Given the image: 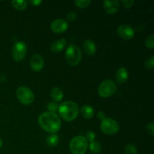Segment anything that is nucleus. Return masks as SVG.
Listing matches in <instances>:
<instances>
[{
    "mask_svg": "<svg viewBox=\"0 0 154 154\" xmlns=\"http://www.w3.org/2000/svg\"><path fill=\"white\" fill-rule=\"evenodd\" d=\"M51 97L52 100L54 102L57 103V102H62L64 96V93H63V90L60 88V87H54L52 90H51Z\"/></svg>",
    "mask_w": 154,
    "mask_h": 154,
    "instance_id": "obj_16",
    "label": "nucleus"
},
{
    "mask_svg": "<svg viewBox=\"0 0 154 154\" xmlns=\"http://www.w3.org/2000/svg\"><path fill=\"white\" fill-rule=\"evenodd\" d=\"M104 10L108 14H115L120 8V2L117 0H105L103 2Z\"/></svg>",
    "mask_w": 154,
    "mask_h": 154,
    "instance_id": "obj_11",
    "label": "nucleus"
},
{
    "mask_svg": "<svg viewBox=\"0 0 154 154\" xmlns=\"http://www.w3.org/2000/svg\"><path fill=\"white\" fill-rule=\"evenodd\" d=\"M2 145H3V141L1 139V138H0V148L2 147Z\"/></svg>",
    "mask_w": 154,
    "mask_h": 154,
    "instance_id": "obj_32",
    "label": "nucleus"
},
{
    "mask_svg": "<svg viewBox=\"0 0 154 154\" xmlns=\"http://www.w3.org/2000/svg\"><path fill=\"white\" fill-rule=\"evenodd\" d=\"M81 114L85 119H91L94 116V109L90 105H84L81 109Z\"/></svg>",
    "mask_w": 154,
    "mask_h": 154,
    "instance_id": "obj_17",
    "label": "nucleus"
},
{
    "mask_svg": "<svg viewBox=\"0 0 154 154\" xmlns=\"http://www.w3.org/2000/svg\"><path fill=\"white\" fill-rule=\"evenodd\" d=\"M27 53V45L25 42H14L12 48V58L17 63L23 61L26 57Z\"/></svg>",
    "mask_w": 154,
    "mask_h": 154,
    "instance_id": "obj_7",
    "label": "nucleus"
},
{
    "mask_svg": "<svg viewBox=\"0 0 154 154\" xmlns=\"http://www.w3.org/2000/svg\"><path fill=\"white\" fill-rule=\"evenodd\" d=\"M83 50L88 56H94L96 52V45L92 40H85L83 43Z\"/></svg>",
    "mask_w": 154,
    "mask_h": 154,
    "instance_id": "obj_13",
    "label": "nucleus"
},
{
    "mask_svg": "<svg viewBox=\"0 0 154 154\" xmlns=\"http://www.w3.org/2000/svg\"><path fill=\"white\" fill-rule=\"evenodd\" d=\"M59 136L56 134H51L49 136H48L46 139V144H48V147H54L56 146H57V144H59Z\"/></svg>",
    "mask_w": 154,
    "mask_h": 154,
    "instance_id": "obj_19",
    "label": "nucleus"
},
{
    "mask_svg": "<svg viewBox=\"0 0 154 154\" xmlns=\"http://www.w3.org/2000/svg\"><path fill=\"white\" fill-rule=\"evenodd\" d=\"M67 42L65 38L59 39V40L54 41L52 44L51 45L50 49L52 52L54 53H59L60 51H63L66 46Z\"/></svg>",
    "mask_w": 154,
    "mask_h": 154,
    "instance_id": "obj_15",
    "label": "nucleus"
},
{
    "mask_svg": "<svg viewBox=\"0 0 154 154\" xmlns=\"http://www.w3.org/2000/svg\"><path fill=\"white\" fill-rule=\"evenodd\" d=\"M144 66H145L146 69H152L154 67V57L153 55L150 57L149 59H147V60L144 63Z\"/></svg>",
    "mask_w": 154,
    "mask_h": 154,
    "instance_id": "obj_25",
    "label": "nucleus"
},
{
    "mask_svg": "<svg viewBox=\"0 0 154 154\" xmlns=\"http://www.w3.org/2000/svg\"><path fill=\"white\" fill-rule=\"evenodd\" d=\"M92 3L91 0H75V4L79 8H85L90 6Z\"/></svg>",
    "mask_w": 154,
    "mask_h": 154,
    "instance_id": "obj_21",
    "label": "nucleus"
},
{
    "mask_svg": "<svg viewBox=\"0 0 154 154\" xmlns=\"http://www.w3.org/2000/svg\"><path fill=\"white\" fill-rule=\"evenodd\" d=\"M97 117L99 119V120H105V118H106V115H105V112H104V111H99V112H98Z\"/></svg>",
    "mask_w": 154,
    "mask_h": 154,
    "instance_id": "obj_30",
    "label": "nucleus"
},
{
    "mask_svg": "<svg viewBox=\"0 0 154 154\" xmlns=\"http://www.w3.org/2000/svg\"><path fill=\"white\" fill-rule=\"evenodd\" d=\"M77 17V14L75 11H70L66 14V19L68 20L74 21Z\"/></svg>",
    "mask_w": 154,
    "mask_h": 154,
    "instance_id": "obj_28",
    "label": "nucleus"
},
{
    "mask_svg": "<svg viewBox=\"0 0 154 154\" xmlns=\"http://www.w3.org/2000/svg\"><path fill=\"white\" fill-rule=\"evenodd\" d=\"M29 2L25 0H14L11 2V5L14 8L18 11H23L28 6Z\"/></svg>",
    "mask_w": 154,
    "mask_h": 154,
    "instance_id": "obj_18",
    "label": "nucleus"
},
{
    "mask_svg": "<svg viewBox=\"0 0 154 154\" xmlns=\"http://www.w3.org/2000/svg\"><path fill=\"white\" fill-rule=\"evenodd\" d=\"M45 66V61L43 57L39 54H35L32 57L30 60V67L35 72H38L42 70Z\"/></svg>",
    "mask_w": 154,
    "mask_h": 154,
    "instance_id": "obj_12",
    "label": "nucleus"
},
{
    "mask_svg": "<svg viewBox=\"0 0 154 154\" xmlns=\"http://www.w3.org/2000/svg\"><path fill=\"white\" fill-rule=\"evenodd\" d=\"M42 2L40 1V0H34V1H30L29 3L31 5H32L34 6H38L39 5L42 4Z\"/></svg>",
    "mask_w": 154,
    "mask_h": 154,
    "instance_id": "obj_31",
    "label": "nucleus"
},
{
    "mask_svg": "<svg viewBox=\"0 0 154 154\" xmlns=\"http://www.w3.org/2000/svg\"><path fill=\"white\" fill-rule=\"evenodd\" d=\"M96 134H95L94 132H93V131H88V132H87V134H86V139L87 140V141H90V142H91V141H95L96 140Z\"/></svg>",
    "mask_w": 154,
    "mask_h": 154,
    "instance_id": "obj_26",
    "label": "nucleus"
},
{
    "mask_svg": "<svg viewBox=\"0 0 154 154\" xmlns=\"http://www.w3.org/2000/svg\"><path fill=\"white\" fill-rule=\"evenodd\" d=\"M124 152L125 154H138L136 147L132 144H126L124 149Z\"/></svg>",
    "mask_w": 154,
    "mask_h": 154,
    "instance_id": "obj_22",
    "label": "nucleus"
},
{
    "mask_svg": "<svg viewBox=\"0 0 154 154\" xmlns=\"http://www.w3.org/2000/svg\"><path fill=\"white\" fill-rule=\"evenodd\" d=\"M58 112L63 120L71 122L75 120L78 116L79 108L73 101H66L59 105Z\"/></svg>",
    "mask_w": 154,
    "mask_h": 154,
    "instance_id": "obj_2",
    "label": "nucleus"
},
{
    "mask_svg": "<svg viewBox=\"0 0 154 154\" xmlns=\"http://www.w3.org/2000/svg\"><path fill=\"white\" fill-rule=\"evenodd\" d=\"M39 126L42 129L51 134H56L61 128V120L56 113L44 112L38 119Z\"/></svg>",
    "mask_w": 154,
    "mask_h": 154,
    "instance_id": "obj_1",
    "label": "nucleus"
},
{
    "mask_svg": "<svg viewBox=\"0 0 154 154\" xmlns=\"http://www.w3.org/2000/svg\"><path fill=\"white\" fill-rule=\"evenodd\" d=\"M82 58L81 48L76 45H70L66 51V60L72 66H78Z\"/></svg>",
    "mask_w": 154,
    "mask_h": 154,
    "instance_id": "obj_4",
    "label": "nucleus"
},
{
    "mask_svg": "<svg viewBox=\"0 0 154 154\" xmlns=\"http://www.w3.org/2000/svg\"><path fill=\"white\" fill-rule=\"evenodd\" d=\"M69 28V23L64 19H57L51 24V29L53 32L61 34L65 32Z\"/></svg>",
    "mask_w": 154,
    "mask_h": 154,
    "instance_id": "obj_10",
    "label": "nucleus"
},
{
    "mask_svg": "<svg viewBox=\"0 0 154 154\" xmlns=\"http://www.w3.org/2000/svg\"><path fill=\"white\" fill-rule=\"evenodd\" d=\"M116 81L118 84H122L126 82L129 78V72L128 70L124 67H121L117 71L115 75Z\"/></svg>",
    "mask_w": 154,
    "mask_h": 154,
    "instance_id": "obj_14",
    "label": "nucleus"
},
{
    "mask_svg": "<svg viewBox=\"0 0 154 154\" xmlns=\"http://www.w3.org/2000/svg\"><path fill=\"white\" fill-rule=\"evenodd\" d=\"M117 91V85L112 80H105L99 84L98 93L102 98H108L112 96Z\"/></svg>",
    "mask_w": 154,
    "mask_h": 154,
    "instance_id": "obj_6",
    "label": "nucleus"
},
{
    "mask_svg": "<svg viewBox=\"0 0 154 154\" xmlns=\"http://www.w3.org/2000/svg\"><path fill=\"white\" fill-rule=\"evenodd\" d=\"M122 4H123V7L126 8H130L133 6L135 1L134 0H122Z\"/></svg>",
    "mask_w": 154,
    "mask_h": 154,
    "instance_id": "obj_27",
    "label": "nucleus"
},
{
    "mask_svg": "<svg viewBox=\"0 0 154 154\" xmlns=\"http://www.w3.org/2000/svg\"><path fill=\"white\" fill-rule=\"evenodd\" d=\"M135 30L128 24H123L117 29V34L123 40H131L135 36Z\"/></svg>",
    "mask_w": 154,
    "mask_h": 154,
    "instance_id": "obj_9",
    "label": "nucleus"
},
{
    "mask_svg": "<svg viewBox=\"0 0 154 154\" xmlns=\"http://www.w3.org/2000/svg\"><path fill=\"white\" fill-rule=\"evenodd\" d=\"M145 45L147 48L150 49H153L154 48V35L150 34L146 38L145 40Z\"/></svg>",
    "mask_w": 154,
    "mask_h": 154,
    "instance_id": "obj_23",
    "label": "nucleus"
},
{
    "mask_svg": "<svg viewBox=\"0 0 154 154\" xmlns=\"http://www.w3.org/2000/svg\"><path fill=\"white\" fill-rule=\"evenodd\" d=\"M47 108H48V110L49 111V112L56 113L58 111L59 105L58 104L54 102H50L48 104V105H47Z\"/></svg>",
    "mask_w": 154,
    "mask_h": 154,
    "instance_id": "obj_24",
    "label": "nucleus"
},
{
    "mask_svg": "<svg viewBox=\"0 0 154 154\" xmlns=\"http://www.w3.org/2000/svg\"><path fill=\"white\" fill-rule=\"evenodd\" d=\"M147 132H148L150 135H154V123H150L147 125Z\"/></svg>",
    "mask_w": 154,
    "mask_h": 154,
    "instance_id": "obj_29",
    "label": "nucleus"
},
{
    "mask_svg": "<svg viewBox=\"0 0 154 154\" xmlns=\"http://www.w3.org/2000/svg\"><path fill=\"white\" fill-rule=\"evenodd\" d=\"M88 148V141L82 135H78L72 138L69 143V149L72 154H84Z\"/></svg>",
    "mask_w": 154,
    "mask_h": 154,
    "instance_id": "obj_3",
    "label": "nucleus"
},
{
    "mask_svg": "<svg viewBox=\"0 0 154 154\" xmlns=\"http://www.w3.org/2000/svg\"><path fill=\"white\" fill-rule=\"evenodd\" d=\"M16 96L19 102L24 105H31L35 100L33 92L29 87L24 86L18 87L16 90Z\"/></svg>",
    "mask_w": 154,
    "mask_h": 154,
    "instance_id": "obj_5",
    "label": "nucleus"
},
{
    "mask_svg": "<svg viewBox=\"0 0 154 154\" xmlns=\"http://www.w3.org/2000/svg\"><path fill=\"white\" fill-rule=\"evenodd\" d=\"M100 129L104 134L112 135H115L120 130L119 123L112 118H106L102 120L100 124Z\"/></svg>",
    "mask_w": 154,
    "mask_h": 154,
    "instance_id": "obj_8",
    "label": "nucleus"
},
{
    "mask_svg": "<svg viewBox=\"0 0 154 154\" xmlns=\"http://www.w3.org/2000/svg\"><path fill=\"white\" fill-rule=\"evenodd\" d=\"M89 148L90 150L93 153L97 154L100 153L101 150H102V144L97 141H93L91 142H90V145H89Z\"/></svg>",
    "mask_w": 154,
    "mask_h": 154,
    "instance_id": "obj_20",
    "label": "nucleus"
}]
</instances>
